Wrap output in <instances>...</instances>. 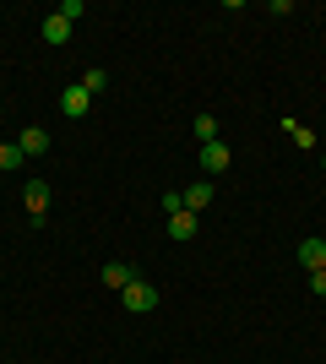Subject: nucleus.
<instances>
[{
	"instance_id": "f257e3e1",
	"label": "nucleus",
	"mask_w": 326,
	"mask_h": 364,
	"mask_svg": "<svg viewBox=\"0 0 326 364\" xmlns=\"http://www.w3.org/2000/svg\"><path fill=\"white\" fill-rule=\"evenodd\" d=\"M77 16H82V0H60V11L44 16V44H71V28H77Z\"/></svg>"
},
{
	"instance_id": "f03ea898",
	"label": "nucleus",
	"mask_w": 326,
	"mask_h": 364,
	"mask_svg": "<svg viewBox=\"0 0 326 364\" xmlns=\"http://www.w3.org/2000/svg\"><path fill=\"white\" fill-rule=\"evenodd\" d=\"M120 304L131 310V316H147V310H158V289L153 283H141V277H131L120 289Z\"/></svg>"
},
{
	"instance_id": "7ed1b4c3",
	"label": "nucleus",
	"mask_w": 326,
	"mask_h": 364,
	"mask_svg": "<svg viewBox=\"0 0 326 364\" xmlns=\"http://www.w3.org/2000/svg\"><path fill=\"white\" fill-rule=\"evenodd\" d=\"M87 109H93V92L82 87V82H71V87L60 92V114H65V120H82Z\"/></svg>"
},
{
	"instance_id": "20e7f679",
	"label": "nucleus",
	"mask_w": 326,
	"mask_h": 364,
	"mask_svg": "<svg viewBox=\"0 0 326 364\" xmlns=\"http://www.w3.org/2000/svg\"><path fill=\"white\" fill-rule=\"evenodd\" d=\"M22 207H28L33 228H38V223H44V213H49V185H44V180H33V185H22Z\"/></svg>"
},
{
	"instance_id": "39448f33",
	"label": "nucleus",
	"mask_w": 326,
	"mask_h": 364,
	"mask_svg": "<svg viewBox=\"0 0 326 364\" xmlns=\"http://www.w3.org/2000/svg\"><path fill=\"white\" fill-rule=\"evenodd\" d=\"M180 201H185V213H196V218H202L207 207H212V180H196V185H185V191H180Z\"/></svg>"
},
{
	"instance_id": "423d86ee",
	"label": "nucleus",
	"mask_w": 326,
	"mask_h": 364,
	"mask_svg": "<svg viewBox=\"0 0 326 364\" xmlns=\"http://www.w3.org/2000/svg\"><path fill=\"white\" fill-rule=\"evenodd\" d=\"M229 164H234V152L223 147V141H207V147H202V168H207V180H212V174H229Z\"/></svg>"
},
{
	"instance_id": "0eeeda50",
	"label": "nucleus",
	"mask_w": 326,
	"mask_h": 364,
	"mask_svg": "<svg viewBox=\"0 0 326 364\" xmlns=\"http://www.w3.org/2000/svg\"><path fill=\"white\" fill-rule=\"evenodd\" d=\"M16 147H22V158H44L49 152V131L44 125H28V131L16 136Z\"/></svg>"
},
{
	"instance_id": "6e6552de",
	"label": "nucleus",
	"mask_w": 326,
	"mask_h": 364,
	"mask_svg": "<svg viewBox=\"0 0 326 364\" xmlns=\"http://www.w3.org/2000/svg\"><path fill=\"white\" fill-rule=\"evenodd\" d=\"M299 267H305V272H321L326 267V240H299Z\"/></svg>"
},
{
	"instance_id": "1a4fd4ad",
	"label": "nucleus",
	"mask_w": 326,
	"mask_h": 364,
	"mask_svg": "<svg viewBox=\"0 0 326 364\" xmlns=\"http://www.w3.org/2000/svg\"><path fill=\"white\" fill-rule=\"evenodd\" d=\"M196 223H202V218L185 213V207H180V213H169V240H196Z\"/></svg>"
},
{
	"instance_id": "9d476101",
	"label": "nucleus",
	"mask_w": 326,
	"mask_h": 364,
	"mask_svg": "<svg viewBox=\"0 0 326 364\" xmlns=\"http://www.w3.org/2000/svg\"><path fill=\"white\" fill-rule=\"evenodd\" d=\"M98 277H104V289H114V294H120V289H125V283H131V277H136V272H131L125 261H109V267H104V272H98Z\"/></svg>"
},
{
	"instance_id": "9b49d317",
	"label": "nucleus",
	"mask_w": 326,
	"mask_h": 364,
	"mask_svg": "<svg viewBox=\"0 0 326 364\" xmlns=\"http://www.w3.org/2000/svg\"><path fill=\"white\" fill-rule=\"evenodd\" d=\"M16 168H22V147L0 136V174H16Z\"/></svg>"
},
{
	"instance_id": "f8f14e48",
	"label": "nucleus",
	"mask_w": 326,
	"mask_h": 364,
	"mask_svg": "<svg viewBox=\"0 0 326 364\" xmlns=\"http://www.w3.org/2000/svg\"><path fill=\"white\" fill-rule=\"evenodd\" d=\"M283 131H288V136H294L299 147H315V131H310V125H299V120H283Z\"/></svg>"
},
{
	"instance_id": "ddd939ff",
	"label": "nucleus",
	"mask_w": 326,
	"mask_h": 364,
	"mask_svg": "<svg viewBox=\"0 0 326 364\" xmlns=\"http://www.w3.org/2000/svg\"><path fill=\"white\" fill-rule=\"evenodd\" d=\"M196 136H202V147L217 141V120H212V114H196Z\"/></svg>"
},
{
	"instance_id": "4468645a",
	"label": "nucleus",
	"mask_w": 326,
	"mask_h": 364,
	"mask_svg": "<svg viewBox=\"0 0 326 364\" xmlns=\"http://www.w3.org/2000/svg\"><path fill=\"white\" fill-rule=\"evenodd\" d=\"M82 87H87V92H93V98H98V92L109 87V71H87V76H82Z\"/></svg>"
},
{
	"instance_id": "2eb2a0df",
	"label": "nucleus",
	"mask_w": 326,
	"mask_h": 364,
	"mask_svg": "<svg viewBox=\"0 0 326 364\" xmlns=\"http://www.w3.org/2000/svg\"><path fill=\"white\" fill-rule=\"evenodd\" d=\"M310 294H321V299H326V267H321V272H310Z\"/></svg>"
},
{
	"instance_id": "dca6fc26",
	"label": "nucleus",
	"mask_w": 326,
	"mask_h": 364,
	"mask_svg": "<svg viewBox=\"0 0 326 364\" xmlns=\"http://www.w3.org/2000/svg\"><path fill=\"white\" fill-rule=\"evenodd\" d=\"M321 168H326V152H321Z\"/></svg>"
}]
</instances>
